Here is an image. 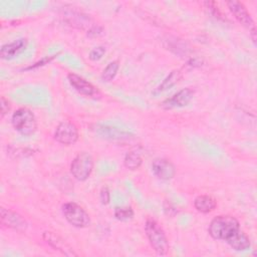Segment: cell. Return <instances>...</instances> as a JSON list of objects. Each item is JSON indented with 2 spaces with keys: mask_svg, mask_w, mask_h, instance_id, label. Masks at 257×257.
Listing matches in <instances>:
<instances>
[{
  "mask_svg": "<svg viewBox=\"0 0 257 257\" xmlns=\"http://www.w3.org/2000/svg\"><path fill=\"white\" fill-rule=\"evenodd\" d=\"M42 237L48 245H50L53 249L60 251L62 254L66 256H77V253H75L73 249L59 235L46 231L43 233Z\"/></svg>",
  "mask_w": 257,
  "mask_h": 257,
  "instance_id": "obj_13",
  "label": "cell"
},
{
  "mask_svg": "<svg viewBox=\"0 0 257 257\" xmlns=\"http://www.w3.org/2000/svg\"><path fill=\"white\" fill-rule=\"evenodd\" d=\"M67 79L70 83V85L81 95L93 98V99H99L101 97L100 91L95 87L92 83L84 79L83 77L75 74V73H68Z\"/></svg>",
  "mask_w": 257,
  "mask_h": 257,
  "instance_id": "obj_8",
  "label": "cell"
},
{
  "mask_svg": "<svg viewBox=\"0 0 257 257\" xmlns=\"http://www.w3.org/2000/svg\"><path fill=\"white\" fill-rule=\"evenodd\" d=\"M79 137L78 128L77 126L68 120H62L60 121L57 126L55 127L53 138L54 140L65 146H70L73 145L77 142Z\"/></svg>",
  "mask_w": 257,
  "mask_h": 257,
  "instance_id": "obj_7",
  "label": "cell"
},
{
  "mask_svg": "<svg viewBox=\"0 0 257 257\" xmlns=\"http://www.w3.org/2000/svg\"><path fill=\"white\" fill-rule=\"evenodd\" d=\"M27 46L26 38H19L12 42L6 43L0 48V57L5 60H9L21 53Z\"/></svg>",
  "mask_w": 257,
  "mask_h": 257,
  "instance_id": "obj_14",
  "label": "cell"
},
{
  "mask_svg": "<svg viewBox=\"0 0 257 257\" xmlns=\"http://www.w3.org/2000/svg\"><path fill=\"white\" fill-rule=\"evenodd\" d=\"M62 214L65 220L73 227L85 228L90 225V217L88 213L74 202H67L63 204Z\"/></svg>",
  "mask_w": 257,
  "mask_h": 257,
  "instance_id": "obj_5",
  "label": "cell"
},
{
  "mask_svg": "<svg viewBox=\"0 0 257 257\" xmlns=\"http://www.w3.org/2000/svg\"><path fill=\"white\" fill-rule=\"evenodd\" d=\"M102 31L103 29L98 26V25H93L88 31H87V35L90 36V37H96V36H99L102 34Z\"/></svg>",
  "mask_w": 257,
  "mask_h": 257,
  "instance_id": "obj_25",
  "label": "cell"
},
{
  "mask_svg": "<svg viewBox=\"0 0 257 257\" xmlns=\"http://www.w3.org/2000/svg\"><path fill=\"white\" fill-rule=\"evenodd\" d=\"M1 224L7 228H11L17 231H24L27 228L26 220L16 212L9 209L1 208L0 210Z\"/></svg>",
  "mask_w": 257,
  "mask_h": 257,
  "instance_id": "obj_12",
  "label": "cell"
},
{
  "mask_svg": "<svg viewBox=\"0 0 257 257\" xmlns=\"http://www.w3.org/2000/svg\"><path fill=\"white\" fill-rule=\"evenodd\" d=\"M54 58V56H50V57H45V58H43V59H41L39 62H36V63H34L32 66H30V67H28L27 69H30V68H34V67H37V66H41V65H44V64H47L51 59H53Z\"/></svg>",
  "mask_w": 257,
  "mask_h": 257,
  "instance_id": "obj_26",
  "label": "cell"
},
{
  "mask_svg": "<svg viewBox=\"0 0 257 257\" xmlns=\"http://www.w3.org/2000/svg\"><path fill=\"white\" fill-rule=\"evenodd\" d=\"M226 4H227L230 12L235 17V19L249 31L253 41L255 42V40H256V25L250 15V13L248 12L247 8L245 7V5L242 2L235 1V0L227 1Z\"/></svg>",
  "mask_w": 257,
  "mask_h": 257,
  "instance_id": "obj_6",
  "label": "cell"
},
{
  "mask_svg": "<svg viewBox=\"0 0 257 257\" xmlns=\"http://www.w3.org/2000/svg\"><path fill=\"white\" fill-rule=\"evenodd\" d=\"M145 232L152 248L159 255H166L169 251V241L162 226L154 219L148 218L145 223Z\"/></svg>",
  "mask_w": 257,
  "mask_h": 257,
  "instance_id": "obj_2",
  "label": "cell"
},
{
  "mask_svg": "<svg viewBox=\"0 0 257 257\" xmlns=\"http://www.w3.org/2000/svg\"><path fill=\"white\" fill-rule=\"evenodd\" d=\"M194 207L198 212L207 214L215 210L217 201L210 195H199L194 200Z\"/></svg>",
  "mask_w": 257,
  "mask_h": 257,
  "instance_id": "obj_17",
  "label": "cell"
},
{
  "mask_svg": "<svg viewBox=\"0 0 257 257\" xmlns=\"http://www.w3.org/2000/svg\"><path fill=\"white\" fill-rule=\"evenodd\" d=\"M105 47L102 46V45H99V46H96L94 48H92L88 54V58L91 60V61H98L99 59H101L103 57V55L105 54Z\"/></svg>",
  "mask_w": 257,
  "mask_h": 257,
  "instance_id": "obj_21",
  "label": "cell"
},
{
  "mask_svg": "<svg viewBox=\"0 0 257 257\" xmlns=\"http://www.w3.org/2000/svg\"><path fill=\"white\" fill-rule=\"evenodd\" d=\"M0 107H1V117L3 118L5 116V114H7L8 111L10 110V102L4 96H1Z\"/></svg>",
  "mask_w": 257,
  "mask_h": 257,
  "instance_id": "obj_24",
  "label": "cell"
},
{
  "mask_svg": "<svg viewBox=\"0 0 257 257\" xmlns=\"http://www.w3.org/2000/svg\"><path fill=\"white\" fill-rule=\"evenodd\" d=\"M11 122L15 131L23 136H31L37 130V121L34 113L26 107L16 109L11 117Z\"/></svg>",
  "mask_w": 257,
  "mask_h": 257,
  "instance_id": "obj_3",
  "label": "cell"
},
{
  "mask_svg": "<svg viewBox=\"0 0 257 257\" xmlns=\"http://www.w3.org/2000/svg\"><path fill=\"white\" fill-rule=\"evenodd\" d=\"M183 76V71L182 69H174L172 70L165 78L164 80L154 89V91L152 92L154 95H159L160 93L168 90L169 88L173 87L175 84H177L179 82V80L182 78Z\"/></svg>",
  "mask_w": 257,
  "mask_h": 257,
  "instance_id": "obj_15",
  "label": "cell"
},
{
  "mask_svg": "<svg viewBox=\"0 0 257 257\" xmlns=\"http://www.w3.org/2000/svg\"><path fill=\"white\" fill-rule=\"evenodd\" d=\"M99 201L102 205H107L110 202V194L107 187H102L99 192Z\"/></svg>",
  "mask_w": 257,
  "mask_h": 257,
  "instance_id": "obj_23",
  "label": "cell"
},
{
  "mask_svg": "<svg viewBox=\"0 0 257 257\" xmlns=\"http://www.w3.org/2000/svg\"><path fill=\"white\" fill-rule=\"evenodd\" d=\"M226 242L235 251H245V250L249 249L250 246H251V243H250V240H249L248 236L243 231H241L240 229L238 231H236L234 234H232L226 240Z\"/></svg>",
  "mask_w": 257,
  "mask_h": 257,
  "instance_id": "obj_16",
  "label": "cell"
},
{
  "mask_svg": "<svg viewBox=\"0 0 257 257\" xmlns=\"http://www.w3.org/2000/svg\"><path fill=\"white\" fill-rule=\"evenodd\" d=\"M239 229L240 224L235 217L229 215H220L215 217L210 222L208 232L213 239L226 241Z\"/></svg>",
  "mask_w": 257,
  "mask_h": 257,
  "instance_id": "obj_1",
  "label": "cell"
},
{
  "mask_svg": "<svg viewBox=\"0 0 257 257\" xmlns=\"http://www.w3.org/2000/svg\"><path fill=\"white\" fill-rule=\"evenodd\" d=\"M123 164H124V167L128 170H132V171L138 170L143 164V158L141 153H139L138 151L128 152L124 156Z\"/></svg>",
  "mask_w": 257,
  "mask_h": 257,
  "instance_id": "obj_18",
  "label": "cell"
},
{
  "mask_svg": "<svg viewBox=\"0 0 257 257\" xmlns=\"http://www.w3.org/2000/svg\"><path fill=\"white\" fill-rule=\"evenodd\" d=\"M118 68H119V61L118 60H113L111 62H109L105 68L102 70V73H101V79L102 81H105V82H109L111 81L117 71H118Z\"/></svg>",
  "mask_w": 257,
  "mask_h": 257,
  "instance_id": "obj_19",
  "label": "cell"
},
{
  "mask_svg": "<svg viewBox=\"0 0 257 257\" xmlns=\"http://www.w3.org/2000/svg\"><path fill=\"white\" fill-rule=\"evenodd\" d=\"M93 164L92 156L87 152H81L72 160L70 164V173L74 179L83 182L91 175Z\"/></svg>",
  "mask_w": 257,
  "mask_h": 257,
  "instance_id": "obj_4",
  "label": "cell"
},
{
  "mask_svg": "<svg viewBox=\"0 0 257 257\" xmlns=\"http://www.w3.org/2000/svg\"><path fill=\"white\" fill-rule=\"evenodd\" d=\"M152 172L160 180L169 181L176 175L175 165L164 158L155 159L152 163Z\"/></svg>",
  "mask_w": 257,
  "mask_h": 257,
  "instance_id": "obj_11",
  "label": "cell"
},
{
  "mask_svg": "<svg viewBox=\"0 0 257 257\" xmlns=\"http://www.w3.org/2000/svg\"><path fill=\"white\" fill-rule=\"evenodd\" d=\"M114 217L116 220L121 221V222H126L130 221L134 218L135 212L132 207L128 206H121V207H115L114 208Z\"/></svg>",
  "mask_w": 257,
  "mask_h": 257,
  "instance_id": "obj_20",
  "label": "cell"
},
{
  "mask_svg": "<svg viewBox=\"0 0 257 257\" xmlns=\"http://www.w3.org/2000/svg\"><path fill=\"white\" fill-rule=\"evenodd\" d=\"M204 5L206 6V8H208V9L211 11V13H212L216 18H219V19H223V20H224V18L222 17L223 15H222L221 11L218 9V6H216L215 2L207 1V2H204Z\"/></svg>",
  "mask_w": 257,
  "mask_h": 257,
  "instance_id": "obj_22",
  "label": "cell"
},
{
  "mask_svg": "<svg viewBox=\"0 0 257 257\" xmlns=\"http://www.w3.org/2000/svg\"><path fill=\"white\" fill-rule=\"evenodd\" d=\"M194 93H195V91L191 87L183 88V89L179 90L178 92H176L175 94H173L171 97L165 99L162 102L161 106L166 109H172V108H176V107L186 106L192 100Z\"/></svg>",
  "mask_w": 257,
  "mask_h": 257,
  "instance_id": "obj_10",
  "label": "cell"
},
{
  "mask_svg": "<svg viewBox=\"0 0 257 257\" xmlns=\"http://www.w3.org/2000/svg\"><path fill=\"white\" fill-rule=\"evenodd\" d=\"M94 131L101 138L112 142H126L134 138V135L131 132L111 124H96Z\"/></svg>",
  "mask_w": 257,
  "mask_h": 257,
  "instance_id": "obj_9",
  "label": "cell"
}]
</instances>
